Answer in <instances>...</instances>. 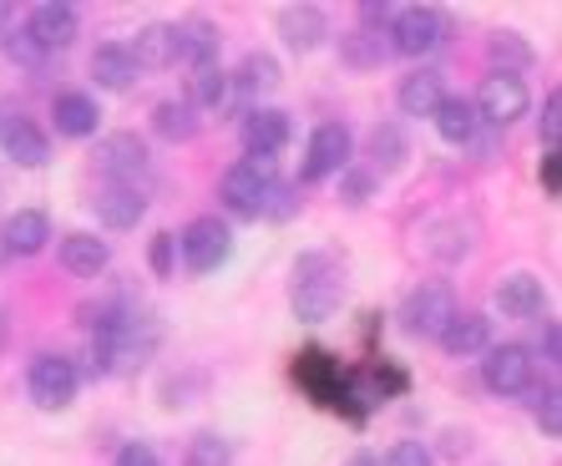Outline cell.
<instances>
[{
    "instance_id": "9",
    "label": "cell",
    "mask_w": 562,
    "mask_h": 466,
    "mask_svg": "<svg viewBox=\"0 0 562 466\" xmlns=\"http://www.w3.org/2000/svg\"><path fill=\"white\" fill-rule=\"evenodd\" d=\"M0 153L11 157V163H21V168H41V163L52 157V143H46V132H41L26 112L0 107Z\"/></svg>"
},
{
    "instance_id": "11",
    "label": "cell",
    "mask_w": 562,
    "mask_h": 466,
    "mask_svg": "<svg viewBox=\"0 0 562 466\" xmlns=\"http://www.w3.org/2000/svg\"><path fill=\"white\" fill-rule=\"evenodd\" d=\"M77 31H81L77 5H66V0H41L26 15V36L36 41L41 52H66L77 41Z\"/></svg>"
},
{
    "instance_id": "46",
    "label": "cell",
    "mask_w": 562,
    "mask_h": 466,
    "mask_svg": "<svg viewBox=\"0 0 562 466\" xmlns=\"http://www.w3.org/2000/svg\"><path fill=\"white\" fill-rule=\"evenodd\" d=\"M5 340H11V320L0 314V350H5Z\"/></svg>"
},
{
    "instance_id": "20",
    "label": "cell",
    "mask_w": 562,
    "mask_h": 466,
    "mask_svg": "<svg viewBox=\"0 0 562 466\" xmlns=\"http://www.w3.org/2000/svg\"><path fill=\"white\" fill-rule=\"evenodd\" d=\"M497 304L507 320H537L542 314V304H548V295H542V279H532V274H512V279H502L497 285Z\"/></svg>"
},
{
    "instance_id": "34",
    "label": "cell",
    "mask_w": 562,
    "mask_h": 466,
    "mask_svg": "<svg viewBox=\"0 0 562 466\" xmlns=\"http://www.w3.org/2000/svg\"><path fill=\"white\" fill-rule=\"evenodd\" d=\"M562 396H558V386H548V390H537L532 396V415H537V426L548 431V436H562Z\"/></svg>"
},
{
    "instance_id": "6",
    "label": "cell",
    "mask_w": 562,
    "mask_h": 466,
    "mask_svg": "<svg viewBox=\"0 0 562 466\" xmlns=\"http://www.w3.org/2000/svg\"><path fill=\"white\" fill-rule=\"evenodd\" d=\"M77 386H81V376L66 355H36V360H31L26 390L41 411H66V406L77 401Z\"/></svg>"
},
{
    "instance_id": "36",
    "label": "cell",
    "mask_w": 562,
    "mask_h": 466,
    "mask_svg": "<svg viewBox=\"0 0 562 466\" xmlns=\"http://www.w3.org/2000/svg\"><path fill=\"white\" fill-rule=\"evenodd\" d=\"M537 122H542V143H548V153H558V137H562V97L558 91L542 102V116H537Z\"/></svg>"
},
{
    "instance_id": "23",
    "label": "cell",
    "mask_w": 562,
    "mask_h": 466,
    "mask_svg": "<svg viewBox=\"0 0 562 466\" xmlns=\"http://www.w3.org/2000/svg\"><path fill=\"white\" fill-rule=\"evenodd\" d=\"M92 77L102 91H127L132 81H137V66H132L127 46L122 41H106V46H97L92 52Z\"/></svg>"
},
{
    "instance_id": "22",
    "label": "cell",
    "mask_w": 562,
    "mask_h": 466,
    "mask_svg": "<svg viewBox=\"0 0 562 466\" xmlns=\"http://www.w3.org/2000/svg\"><path fill=\"white\" fill-rule=\"evenodd\" d=\"M172 36H178V62H188L193 71L218 62V26L213 21H183V26H172Z\"/></svg>"
},
{
    "instance_id": "15",
    "label": "cell",
    "mask_w": 562,
    "mask_h": 466,
    "mask_svg": "<svg viewBox=\"0 0 562 466\" xmlns=\"http://www.w3.org/2000/svg\"><path fill=\"white\" fill-rule=\"evenodd\" d=\"M441 102H446V81L431 66H416V71L401 77V87H395V107L406 116H431Z\"/></svg>"
},
{
    "instance_id": "29",
    "label": "cell",
    "mask_w": 562,
    "mask_h": 466,
    "mask_svg": "<svg viewBox=\"0 0 562 466\" xmlns=\"http://www.w3.org/2000/svg\"><path fill=\"white\" fill-rule=\"evenodd\" d=\"M153 127L168 137V143H188L198 137V107L188 102H157L153 107Z\"/></svg>"
},
{
    "instance_id": "40",
    "label": "cell",
    "mask_w": 562,
    "mask_h": 466,
    "mask_svg": "<svg viewBox=\"0 0 562 466\" xmlns=\"http://www.w3.org/2000/svg\"><path fill=\"white\" fill-rule=\"evenodd\" d=\"M542 188H548V198L562 193V153H548V157H542Z\"/></svg>"
},
{
    "instance_id": "32",
    "label": "cell",
    "mask_w": 562,
    "mask_h": 466,
    "mask_svg": "<svg viewBox=\"0 0 562 466\" xmlns=\"http://www.w3.org/2000/svg\"><path fill=\"white\" fill-rule=\"evenodd\" d=\"M300 188H289V182H274L269 193H263V219H274V223H284V219H294L300 213Z\"/></svg>"
},
{
    "instance_id": "12",
    "label": "cell",
    "mask_w": 562,
    "mask_h": 466,
    "mask_svg": "<svg viewBox=\"0 0 562 466\" xmlns=\"http://www.w3.org/2000/svg\"><path fill=\"white\" fill-rule=\"evenodd\" d=\"M97 168L106 173V182H132L137 188V173H147V143L137 132H112L97 143Z\"/></svg>"
},
{
    "instance_id": "30",
    "label": "cell",
    "mask_w": 562,
    "mask_h": 466,
    "mask_svg": "<svg viewBox=\"0 0 562 466\" xmlns=\"http://www.w3.org/2000/svg\"><path fill=\"white\" fill-rule=\"evenodd\" d=\"M406 132L395 127V122H385V127H375L370 132V157H375V168L380 173H395L401 163H406Z\"/></svg>"
},
{
    "instance_id": "24",
    "label": "cell",
    "mask_w": 562,
    "mask_h": 466,
    "mask_svg": "<svg viewBox=\"0 0 562 466\" xmlns=\"http://www.w3.org/2000/svg\"><path fill=\"white\" fill-rule=\"evenodd\" d=\"M431 122H436V132H441V143H451V147H467L471 137H476V107L467 102V97H446L441 107L431 112Z\"/></svg>"
},
{
    "instance_id": "31",
    "label": "cell",
    "mask_w": 562,
    "mask_h": 466,
    "mask_svg": "<svg viewBox=\"0 0 562 466\" xmlns=\"http://www.w3.org/2000/svg\"><path fill=\"white\" fill-rule=\"evenodd\" d=\"M183 466H234V446H228L218 431H198V436L188 441Z\"/></svg>"
},
{
    "instance_id": "3",
    "label": "cell",
    "mask_w": 562,
    "mask_h": 466,
    "mask_svg": "<svg viewBox=\"0 0 562 466\" xmlns=\"http://www.w3.org/2000/svg\"><path fill=\"white\" fill-rule=\"evenodd\" d=\"M274 157H244L234 168L223 173V203L238 219H259L263 213V193L274 188Z\"/></svg>"
},
{
    "instance_id": "37",
    "label": "cell",
    "mask_w": 562,
    "mask_h": 466,
    "mask_svg": "<svg viewBox=\"0 0 562 466\" xmlns=\"http://www.w3.org/2000/svg\"><path fill=\"white\" fill-rule=\"evenodd\" d=\"M5 52H11L15 62H26V66H36L41 56H46V52H41V46H36V41L26 36V31H5Z\"/></svg>"
},
{
    "instance_id": "17",
    "label": "cell",
    "mask_w": 562,
    "mask_h": 466,
    "mask_svg": "<svg viewBox=\"0 0 562 466\" xmlns=\"http://www.w3.org/2000/svg\"><path fill=\"white\" fill-rule=\"evenodd\" d=\"M0 238H5V254L31 259V254H41V248H46V238H52V219H46V213H36V208H21V213H11V219H5Z\"/></svg>"
},
{
    "instance_id": "43",
    "label": "cell",
    "mask_w": 562,
    "mask_h": 466,
    "mask_svg": "<svg viewBox=\"0 0 562 466\" xmlns=\"http://www.w3.org/2000/svg\"><path fill=\"white\" fill-rule=\"evenodd\" d=\"M446 456H467V436L461 431H446Z\"/></svg>"
},
{
    "instance_id": "26",
    "label": "cell",
    "mask_w": 562,
    "mask_h": 466,
    "mask_svg": "<svg viewBox=\"0 0 562 466\" xmlns=\"http://www.w3.org/2000/svg\"><path fill=\"white\" fill-rule=\"evenodd\" d=\"M340 56L355 71H370V66H380L391 56V36L375 26H360V31H350V36H340Z\"/></svg>"
},
{
    "instance_id": "38",
    "label": "cell",
    "mask_w": 562,
    "mask_h": 466,
    "mask_svg": "<svg viewBox=\"0 0 562 466\" xmlns=\"http://www.w3.org/2000/svg\"><path fill=\"white\" fill-rule=\"evenodd\" d=\"M117 466H157V452L147 446V441H127L117 456Z\"/></svg>"
},
{
    "instance_id": "25",
    "label": "cell",
    "mask_w": 562,
    "mask_h": 466,
    "mask_svg": "<svg viewBox=\"0 0 562 466\" xmlns=\"http://www.w3.org/2000/svg\"><path fill=\"white\" fill-rule=\"evenodd\" d=\"M52 116H56V132H61V137H92L97 132V102L92 97H81V91H66V97H56V107H52Z\"/></svg>"
},
{
    "instance_id": "4",
    "label": "cell",
    "mask_w": 562,
    "mask_h": 466,
    "mask_svg": "<svg viewBox=\"0 0 562 466\" xmlns=\"http://www.w3.org/2000/svg\"><path fill=\"white\" fill-rule=\"evenodd\" d=\"M172 248L183 254V264L193 274H213L218 264H228V254H234V233H228L223 219H193L178 238H172Z\"/></svg>"
},
{
    "instance_id": "18",
    "label": "cell",
    "mask_w": 562,
    "mask_h": 466,
    "mask_svg": "<svg viewBox=\"0 0 562 466\" xmlns=\"http://www.w3.org/2000/svg\"><path fill=\"white\" fill-rule=\"evenodd\" d=\"M127 56L137 71H168V66H178V36H172V26H143Z\"/></svg>"
},
{
    "instance_id": "10",
    "label": "cell",
    "mask_w": 562,
    "mask_h": 466,
    "mask_svg": "<svg viewBox=\"0 0 562 466\" xmlns=\"http://www.w3.org/2000/svg\"><path fill=\"white\" fill-rule=\"evenodd\" d=\"M482 380H486V390H497V396H522V390L532 386V350H522V345H486Z\"/></svg>"
},
{
    "instance_id": "5",
    "label": "cell",
    "mask_w": 562,
    "mask_h": 466,
    "mask_svg": "<svg viewBox=\"0 0 562 466\" xmlns=\"http://www.w3.org/2000/svg\"><path fill=\"white\" fill-rule=\"evenodd\" d=\"M476 122H492V127H512L517 116H527V107H532V91H527V81L517 77V71H492V77L482 81V91H476Z\"/></svg>"
},
{
    "instance_id": "8",
    "label": "cell",
    "mask_w": 562,
    "mask_h": 466,
    "mask_svg": "<svg viewBox=\"0 0 562 466\" xmlns=\"http://www.w3.org/2000/svg\"><path fill=\"white\" fill-rule=\"evenodd\" d=\"M457 295L446 285H420L416 295L406 299V310H401V320H406V330L416 340H441L446 335V324L457 320Z\"/></svg>"
},
{
    "instance_id": "27",
    "label": "cell",
    "mask_w": 562,
    "mask_h": 466,
    "mask_svg": "<svg viewBox=\"0 0 562 466\" xmlns=\"http://www.w3.org/2000/svg\"><path fill=\"white\" fill-rule=\"evenodd\" d=\"M244 97H263V91L279 87V62L269 52H249L244 62H238V77H228Z\"/></svg>"
},
{
    "instance_id": "7",
    "label": "cell",
    "mask_w": 562,
    "mask_h": 466,
    "mask_svg": "<svg viewBox=\"0 0 562 466\" xmlns=\"http://www.w3.org/2000/svg\"><path fill=\"white\" fill-rule=\"evenodd\" d=\"M355 157V132L345 122H325V127L310 132V147H304V182L335 178V173L350 168Z\"/></svg>"
},
{
    "instance_id": "21",
    "label": "cell",
    "mask_w": 562,
    "mask_h": 466,
    "mask_svg": "<svg viewBox=\"0 0 562 466\" xmlns=\"http://www.w3.org/2000/svg\"><path fill=\"white\" fill-rule=\"evenodd\" d=\"M486 345H492V320H486V314H457V320L446 324V335H441V350L451 355V360L482 355Z\"/></svg>"
},
{
    "instance_id": "42",
    "label": "cell",
    "mask_w": 562,
    "mask_h": 466,
    "mask_svg": "<svg viewBox=\"0 0 562 466\" xmlns=\"http://www.w3.org/2000/svg\"><path fill=\"white\" fill-rule=\"evenodd\" d=\"M366 193H370V178L350 173V178H345V203H366Z\"/></svg>"
},
{
    "instance_id": "28",
    "label": "cell",
    "mask_w": 562,
    "mask_h": 466,
    "mask_svg": "<svg viewBox=\"0 0 562 466\" xmlns=\"http://www.w3.org/2000/svg\"><path fill=\"white\" fill-rule=\"evenodd\" d=\"M228 87H234V81H228V71H223L218 62H213V66H198L193 77H188V97H183V102L188 107H223Z\"/></svg>"
},
{
    "instance_id": "2",
    "label": "cell",
    "mask_w": 562,
    "mask_h": 466,
    "mask_svg": "<svg viewBox=\"0 0 562 466\" xmlns=\"http://www.w3.org/2000/svg\"><path fill=\"white\" fill-rule=\"evenodd\" d=\"M385 36H391V52L395 56H411V62H420V56H431L436 46L451 36V21H446L436 5H406V11L391 15Z\"/></svg>"
},
{
    "instance_id": "45",
    "label": "cell",
    "mask_w": 562,
    "mask_h": 466,
    "mask_svg": "<svg viewBox=\"0 0 562 466\" xmlns=\"http://www.w3.org/2000/svg\"><path fill=\"white\" fill-rule=\"evenodd\" d=\"M11 21H15V5H0V36L11 31Z\"/></svg>"
},
{
    "instance_id": "39",
    "label": "cell",
    "mask_w": 562,
    "mask_h": 466,
    "mask_svg": "<svg viewBox=\"0 0 562 466\" xmlns=\"http://www.w3.org/2000/svg\"><path fill=\"white\" fill-rule=\"evenodd\" d=\"M147 259H153V274H172V233H157Z\"/></svg>"
},
{
    "instance_id": "44",
    "label": "cell",
    "mask_w": 562,
    "mask_h": 466,
    "mask_svg": "<svg viewBox=\"0 0 562 466\" xmlns=\"http://www.w3.org/2000/svg\"><path fill=\"white\" fill-rule=\"evenodd\" d=\"M345 466H380V456H370V452H355Z\"/></svg>"
},
{
    "instance_id": "16",
    "label": "cell",
    "mask_w": 562,
    "mask_h": 466,
    "mask_svg": "<svg viewBox=\"0 0 562 466\" xmlns=\"http://www.w3.org/2000/svg\"><path fill=\"white\" fill-rule=\"evenodd\" d=\"M284 143H289V116L279 107H254L244 116V147H249V157H274V153H284Z\"/></svg>"
},
{
    "instance_id": "33",
    "label": "cell",
    "mask_w": 562,
    "mask_h": 466,
    "mask_svg": "<svg viewBox=\"0 0 562 466\" xmlns=\"http://www.w3.org/2000/svg\"><path fill=\"white\" fill-rule=\"evenodd\" d=\"M492 62H497V71L527 66V62H532V46H527V41H517L512 31H502V36H492Z\"/></svg>"
},
{
    "instance_id": "35",
    "label": "cell",
    "mask_w": 562,
    "mask_h": 466,
    "mask_svg": "<svg viewBox=\"0 0 562 466\" xmlns=\"http://www.w3.org/2000/svg\"><path fill=\"white\" fill-rule=\"evenodd\" d=\"M380 466H436V456H431V446H426V441H395Z\"/></svg>"
},
{
    "instance_id": "13",
    "label": "cell",
    "mask_w": 562,
    "mask_h": 466,
    "mask_svg": "<svg viewBox=\"0 0 562 466\" xmlns=\"http://www.w3.org/2000/svg\"><path fill=\"white\" fill-rule=\"evenodd\" d=\"M274 26H279V36H284L289 52H300V56L319 52L325 36H329V21H325L319 5H284V11L274 15Z\"/></svg>"
},
{
    "instance_id": "19",
    "label": "cell",
    "mask_w": 562,
    "mask_h": 466,
    "mask_svg": "<svg viewBox=\"0 0 562 466\" xmlns=\"http://www.w3.org/2000/svg\"><path fill=\"white\" fill-rule=\"evenodd\" d=\"M106 259H112V248H106V238H97V233H66L61 238V264H66V274H77V279H97V274L106 269Z\"/></svg>"
},
{
    "instance_id": "14",
    "label": "cell",
    "mask_w": 562,
    "mask_h": 466,
    "mask_svg": "<svg viewBox=\"0 0 562 466\" xmlns=\"http://www.w3.org/2000/svg\"><path fill=\"white\" fill-rule=\"evenodd\" d=\"M97 219L106 223V229H137V219L147 213V198L132 188V182H102L92 198Z\"/></svg>"
},
{
    "instance_id": "1",
    "label": "cell",
    "mask_w": 562,
    "mask_h": 466,
    "mask_svg": "<svg viewBox=\"0 0 562 466\" xmlns=\"http://www.w3.org/2000/svg\"><path fill=\"white\" fill-rule=\"evenodd\" d=\"M345 299V264L335 259V254H304L300 264H294V285H289V310H294V320L304 324H319L329 320V314L340 310Z\"/></svg>"
},
{
    "instance_id": "41",
    "label": "cell",
    "mask_w": 562,
    "mask_h": 466,
    "mask_svg": "<svg viewBox=\"0 0 562 466\" xmlns=\"http://www.w3.org/2000/svg\"><path fill=\"white\" fill-rule=\"evenodd\" d=\"M542 355L548 360H562V335H558V320L542 324Z\"/></svg>"
}]
</instances>
